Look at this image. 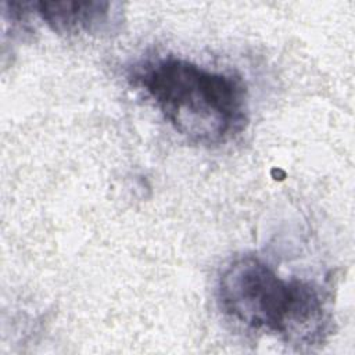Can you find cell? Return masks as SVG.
<instances>
[{"instance_id":"1","label":"cell","mask_w":355,"mask_h":355,"mask_svg":"<svg viewBox=\"0 0 355 355\" xmlns=\"http://www.w3.org/2000/svg\"><path fill=\"white\" fill-rule=\"evenodd\" d=\"M216 294L229 319L287 344L313 347L330 334L331 313L322 287L283 277L258 257L232 261L219 276Z\"/></svg>"},{"instance_id":"3","label":"cell","mask_w":355,"mask_h":355,"mask_svg":"<svg viewBox=\"0 0 355 355\" xmlns=\"http://www.w3.org/2000/svg\"><path fill=\"white\" fill-rule=\"evenodd\" d=\"M28 12H35L50 29L58 33H92L104 29L111 18L108 1H36L24 3Z\"/></svg>"},{"instance_id":"2","label":"cell","mask_w":355,"mask_h":355,"mask_svg":"<svg viewBox=\"0 0 355 355\" xmlns=\"http://www.w3.org/2000/svg\"><path fill=\"white\" fill-rule=\"evenodd\" d=\"M132 78L172 128L191 143H226L248 123L247 86L234 73L164 55L136 67Z\"/></svg>"}]
</instances>
